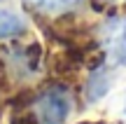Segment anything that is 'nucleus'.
I'll list each match as a JSON object with an SVG mask.
<instances>
[{
  "mask_svg": "<svg viewBox=\"0 0 126 124\" xmlns=\"http://www.w3.org/2000/svg\"><path fill=\"white\" fill-rule=\"evenodd\" d=\"M37 120L40 124H63L70 112V96L61 84L45 89L37 98Z\"/></svg>",
  "mask_w": 126,
  "mask_h": 124,
  "instance_id": "1",
  "label": "nucleus"
},
{
  "mask_svg": "<svg viewBox=\"0 0 126 124\" xmlns=\"http://www.w3.org/2000/svg\"><path fill=\"white\" fill-rule=\"evenodd\" d=\"M105 49L112 63L126 66V17H114L105 23Z\"/></svg>",
  "mask_w": 126,
  "mask_h": 124,
  "instance_id": "2",
  "label": "nucleus"
},
{
  "mask_svg": "<svg viewBox=\"0 0 126 124\" xmlns=\"http://www.w3.org/2000/svg\"><path fill=\"white\" fill-rule=\"evenodd\" d=\"M21 2L33 14H61L75 9L82 0H21Z\"/></svg>",
  "mask_w": 126,
  "mask_h": 124,
  "instance_id": "3",
  "label": "nucleus"
},
{
  "mask_svg": "<svg viewBox=\"0 0 126 124\" xmlns=\"http://www.w3.org/2000/svg\"><path fill=\"white\" fill-rule=\"evenodd\" d=\"M110 82H112V77H110V73L105 68H94V73L89 75V80H86V84H84V96H86V101H98V98H103L105 94H108V89H110Z\"/></svg>",
  "mask_w": 126,
  "mask_h": 124,
  "instance_id": "4",
  "label": "nucleus"
},
{
  "mask_svg": "<svg viewBox=\"0 0 126 124\" xmlns=\"http://www.w3.org/2000/svg\"><path fill=\"white\" fill-rule=\"evenodd\" d=\"M26 31V21L12 9H0V40L2 37H14Z\"/></svg>",
  "mask_w": 126,
  "mask_h": 124,
  "instance_id": "5",
  "label": "nucleus"
},
{
  "mask_svg": "<svg viewBox=\"0 0 126 124\" xmlns=\"http://www.w3.org/2000/svg\"><path fill=\"white\" fill-rule=\"evenodd\" d=\"M9 124H40V120H37V115H33V112H19V115L12 117Z\"/></svg>",
  "mask_w": 126,
  "mask_h": 124,
  "instance_id": "6",
  "label": "nucleus"
},
{
  "mask_svg": "<svg viewBox=\"0 0 126 124\" xmlns=\"http://www.w3.org/2000/svg\"><path fill=\"white\" fill-rule=\"evenodd\" d=\"M89 124H103V122H89Z\"/></svg>",
  "mask_w": 126,
  "mask_h": 124,
  "instance_id": "7",
  "label": "nucleus"
}]
</instances>
